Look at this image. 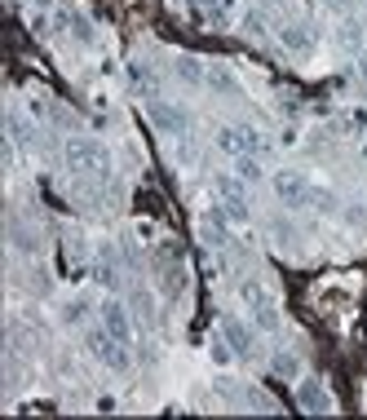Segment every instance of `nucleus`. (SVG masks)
I'll return each instance as SVG.
<instances>
[{"mask_svg": "<svg viewBox=\"0 0 367 420\" xmlns=\"http://www.w3.org/2000/svg\"><path fill=\"white\" fill-rule=\"evenodd\" d=\"M89 349L97 354V363H102V367H111V372H128V367H133V359H128V341H115L107 328L89 332Z\"/></svg>", "mask_w": 367, "mask_h": 420, "instance_id": "1", "label": "nucleus"}, {"mask_svg": "<svg viewBox=\"0 0 367 420\" xmlns=\"http://www.w3.org/2000/svg\"><path fill=\"white\" fill-rule=\"evenodd\" d=\"M66 164L80 168V173H107L111 155H107L102 142H71V146H66Z\"/></svg>", "mask_w": 367, "mask_h": 420, "instance_id": "2", "label": "nucleus"}, {"mask_svg": "<svg viewBox=\"0 0 367 420\" xmlns=\"http://www.w3.org/2000/svg\"><path fill=\"white\" fill-rule=\"evenodd\" d=\"M217 195L230 222H248V199H243V181L239 177H217Z\"/></svg>", "mask_w": 367, "mask_h": 420, "instance_id": "3", "label": "nucleus"}, {"mask_svg": "<svg viewBox=\"0 0 367 420\" xmlns=\"http://www.w3.org/2000/svg\"><path fill=\"white\" fill-rule=\"evenodd\" d=\"M146 120H151L160 133H186V128H191V115L181 111V107H173V102H151Z\"/></svg>", "mask_w": 367, "mask_h": 420, "instance_id": "4", "label": "nucleus"}, {"mask_svg": "<svg viewBox=\"0 0 367 420\" xmlns=\"http://www.w3.org/2000/svg\"><path fill=\"white\" fill-rule=\"evenodd\" d=\"M217 146L230 150V155H257V150H261V133H253V128H222V133H217Z\"/></svg>", "mask_w": 367, "mask_h": 420, "instance_id": "5", "label": "nucleus"}, {"mask_svg": "<svg viewBox=\"0 0 367 420\" xmlns=\"http://www.w3.org/2000/svg\"><path fill=\"white\" fill-rule=\"evenodd\" d=\"M275 195L283 199V204H292V208L310 204V186H306V177H296V173H279L275 177Z\"/></svg>", "mask_w": 367, "mask_h": 420, "instance_id": "6", "label": "nucleus"}, {"mask_svg": "<svg viewBox=\"0 0 367 420\" xmlns=\"http://www.w3.org/2000/svg\"><path fill=\"white\" fill-rule=\"evenodd\" d=\"M97 318H102V328L115 336V341H128V332H133V328H128V310L120 306V301H107V306L97 310Z\"/></svg>", "mask_w": 367, "mask_h": 420, "instance_id": "7", "label": "nucleus"}, {"mask_svg": "<svg viewBox=\"0 0 367 420\" xmlns=\"http://www.w3.org/2000/svg\"><path fill=\"white\" fill-rule=\"evenodd\" d=\"M222 336L230 341L235 354H248V349H253V336H248V328L239 323V318H222Z\"/></svg>", "mask_w": 367, "mask_h": 420, "instance_id": "8", "label": "nucleus"}, {"mask_svg": "<svg viewBox=\"0 0 367 420\" xmlns=\"http://www.w3.org/2000/svg\"><path fill=\"white\" fill-rule=\"evenodd\" d=\"M296 402H301L306 412H327V394H323L319 380H306V385H301V398H296Z\"/></svg>", "mask_w": 367, "mask_h": 420, "instance_id": "9", "label": "nucleus"}, {"mask_svg": "<svg viewBox=\"0 0 367 420\" xmlns=\"http://www.w3.org/2000/svg\"><path fill=\"white\" fill-rule=\"evenodd\" d=\"M279 40H283V49H292V54H306V49H310V31L306 27H288Z\"/></svg>", "mask_w": 367, "mask_h": 420, "instance_id": "10", "label": "nucleus"}, {"mask_svg": "<svg viewBox=\"0 0 367 420\" xmlns=\"http://www.w3.org/2000/svg\"><path fill=\"white\" fill-rule=\"evenodd\" d=\"M235 177H239V181H261V164H257L253 155H239V164H235Z\"/></svg>", "mask_w": 367, "mask_h": 420, "instance_id": "11", "label": "nucleus"}, {"mask_svg": "<svg viewBox=\"0 0 367 420\" xmlns=\"http://www.w3.org/2000/svg\"><path fill=\"white\" fill-rule=\"evenodd\" d=\"M177 71H181V80H191V84H195V80H199V62H195V58H181V62H177Z\"/></svg>", "mask_w": 367, "mask_h": 420, "instance_id": "12", "label": "nucleus"}, {"mask_svg": "<svg viewBox=\"0 0 367 420\" xmlns=\"http://www.w3.org/2000/svg\"><path fill=\"white\" fill-rule=\"evenodd\" d=\"M275 372H279V376H292V372H296V359H292V354H279V359H275Z\"/></svg>", "mask_w": 367, "mask_h": 420, "instance_id": "13", "label": "nucleus"}, {"mask_svg": "<svg viewBox=\"0 0 367 420\" xmlns=\"http://www.w3.org/2000/svg\"><path fill=\"white\" fill-rule=\"evenodd\" d=\"M212 359H217V363H230V341H226V345L217 341V345H212Z\"/></svg>", "mask_w": 367, "mask_h": 420, "instance_id": "14", "label": "nucleus"}, {"mask_svg": "<svg viewBox=\"0 0 367 420\" xmlns=\"http://www.w3.org/2000/svg\"><path fill=\"white\" fill-rule=\"evenodd\" d=\"M212 84H217V89H222V93H235V84H230L222 71H212Z\"/></svg>", "mask_w": 367, "mask_h": 420, "instance_id": "15", "label": "nucleus"}, {"mask_svg": "<svg viewBox=\"0 0 367 420\" xmlns=\"http://www.w3.org/2000/svg\"><path fill=\"white\" fill-rule=\"evenodd\" d=\"M332 5H349V0H332Z\"/></svg>", "mask_w": 367, "mask_h": 420, "instance_id": "16", "label": "nucleus"}]
</instances>
